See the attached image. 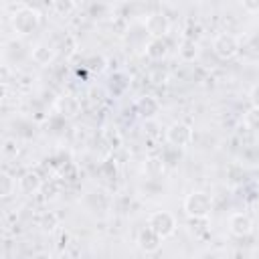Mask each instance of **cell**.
<instances>
[{"label": "cell", "mask_w": 259, "mask_h": 259, "mask_svg": "<svg viewBox=\"0 0 259 259\" xmlns=\"http://www.w3.org/2000/svg\"><path fill=\"white\" fill-rule=\"evenodd\" d=\"M0 182H2L0 194H2V196H10V194H12V188L16 186V180H14V178H12L10 174L2 172V176H0Z\"/></svg>", "instance_id": "cell-15"}, {"label": "cell", "mask_w": 259, "mask_h": 259, "mask_svg": "<svg viewBox=\"0 0 259 259\" xmlns=\"http://www.w3.org/2000/svg\"><path fill=\"white\" fill-rule=\"evenodd\" d=\"M53 49L51 47H47V45H36L32 51H30V57H32V61L36 63V65H49L51 61H53Z\"/></svg>", "instance_id": "cell-11"}, {"label": "cell", "mask_w": 259, "mask_h": 259, "mask_svg": "<svg viewBox=\"0 0 259 259\" xmlns=\"http://www.w3.org/2000/svg\"><path fill=\"white\" fill-rule=\"evenodd\" d=\"M251 103L255 105V109H259V85L251 89Z\"/></svg>", "instance_id": "cell-17"}, {"label": "cell", "mask_w": 259, "mask_h": 259, "mask_svg": "<svg viewBox=\"0 0 259 259\" xmlns=\"http://www.w3.org/2000/svg\"><path fill=\"white\" fill-rule=\"evenodd\" d=\"M162 241H164V239H162L156 231H152L150 227H144V229L140 231V235H138V247H140L144 253H156V251H160Z\"/></svg>", "instance_id": "cell-8"}, {"label": "cell", "mask_w": 259, "mask_h": 259, "mask_svg": "<svg viewBox=\"0 0 259 259\" xmlns=\"http://www.w3.org/2000/svg\"><path fill=\"white\" fill-rule=\"evenodd\" d=\"M196 53H198V51H196V42L190 40V38H184L182 45H180V57H182L184 61H194Z\"/></svg>", "instance_id": "cell-13"}, {"label": "cell", "mask_w": 259, "mask_h": 259, "mask_svg": "<svg viewBox=\"0 0 259 259\" xmlns=\"http://www.w3.org/2000/svg\"><path fill=\"white\" fill-rule=\"evenodd\" d=\"M136 109H138V113H140L142 117L152 119V117H156L158 111H160V101H158L156 97H152V95H144V97H140V99L136 101Z\"/></svg>", "instance_id": "cell-9"}, {"label": "cell", "mask_w": 259, "mask_h": 259, "mask_svg": "<svg viewBox=\"0 0 259 259\" xmlns=\"http://www.w3.org/2000/svg\"><path fill=\"white\" fill-rule=\"evenodd\" d=\"M212 210V198L206 194V192H190L186 198H184V212L188 217H194V219H204L208 217Z\"/></svg>", "instance_id": "cell-1"}, {"label": "cell", "mask_w": 259, "mask_h": 259, "mask_svg": "<svg viewBox=\"0 0 259 259\" xmlns=\"http://www.w3.org/2000/svg\"><path fill=\"white\" fill-rule=\"evenodd\" d=\"M146 170H148V174H150L152 178L160 176V174L164 172V160H162V158H154V160H148V162H146Z\"/></svg>", "instance_id": "cell-14"}, {"label": "cell", "mask_w": 259, "mask_h": 259, "mask_svg": "<svg viewBox=\"0 0 259 259\" xmlns=\"http://www.w3.org/2000/svg\"><path fill=\"white\" fill-rule=\"evenodd\" d=\"M144 28L148 30V34H152V38H162L170 28V20L162 12H152L144 20Z\"/></svg>", "instance_id": "cell-6"}, {"label": "cell", "mask_w": 259, "mask_h": 259, "mask_svg": "<svg viewBox=\"0 0 259 259\" xmlns=\"http://www.w3.org/2000/svg\"><path fill=\"white\" fill-rule=\"evenodd\" d=\"M229 231L235 237H247L253 231V221L245 212H235L229 217Z\"/></svg>", "instance_id": "cell-7"}, {"label": "cell", "mask_w": 259, "mask_h": 259, "mask_svg": "<svg viewBox=\"0 0 259 259\" xmlns=\"http://www.w3.org/2000/svg\"><path fill=\"white\" fill-rule=\"evenodd\" d=\"M85 65H87V69L89 71H97V73H101L103 69H105V59L101 57V55H93V57H89L87 61H85Z\"/></svg>", "instance_id": "cell-16"}, {"label": "cell", "mask_w": 259, "mask_h": 259, "mask_svg": "<svg viewBox=\"0 0 259 259\" xmlns=\"http://www.w3.org/2000/svg\"><path fill=\"white\" fill-rule=\"evenodd\" d=\"M192 140H194V132L184 121H174L166 130V142L174 148H186L192 144Z\"/></svg>", "instance_id": "cell-3"}, {"label": "cell", "mask_w": 259, "mask_h": 259, "mask_svg": "<svg viewBox=\"0 0 259 259\" xmlns=\"http://www.w3.org/2000/svg\"><path fill=\"white\" fill-rule=\"evenodd\" d=\"M148 227L152 231H156L162 239H166V237L174 235V231H176V219L168 210H156V212H152L148 217Z\"/></svg>", "instance_id": "cell-4"}, {"label": "cell", "mask_w": 259, "mask_h": 259, "mask_svg": "<svg viewBox=\"0 0 259 259\" xmlns=\"http://www.w3.org/2000/svg\"><path fill=\"white\" fill-rule=\"evenodd\" d=\"M18 184H20V190H22V192L32 194V192H36V190L40 188V178H38L36 174L28 172V174H24V176L18 180Z\"/></svg>", "instance_id": "cell-12"}, {"label": "cell", "mask_w": 259, "mask_h": 259, "mask_svg": "<svg viewBox=\"0 0 259 259\" xmlns=\"http://www.w3.org/2000/svg\"><path fill=\"white\" fill-rule=\"evenodd\" d=\"M38 24H40V14L34 8H28V6H22L12 16V28L18 34H30L38 28Z\"/></svg>", "instance_id": "cell-2"}, {"label": "cell", "mask_w": 259, "mask_h": 259, "mask_svg": "<svg viewBox=\"0 0 259 259\" xmlns=\"http://www.w3.org/2000/svg\"><path fill=\"white\" fill-rule=\"evenodd\" d=\"M243 8H245V10H259V2H255V4H251V2H243Z\"/></svg>", "instance_id": "cell-18"}, {"label": "cell", "mask_w": 259, "mask_h": 259, "mask_svg": "<svg viewBox=\"0 0 259 259\" xmlns=\"http://www.w3.org/2000/svg\"><path fill=\"white\" fill-rule=\"evenodd\" d=\"M32 259H53V257H51L49 253H36V255H34Z\"/></svg>", "instance_id": "cell-19"}, {"label": "cell", "mask_w": 259, "mask_h": 259, "mask_svg": "<svg viewBox=\"0 0 259 259\" xmlns=\"http://www.w3.org/2000/svg\"><path fill=\"white\" fill-rule=\"evenodd\" d=\"M239 49H241L239 38L235 34H231V32H221L212 42V51L221 59H233L239 53Z\"/></svg>", "instance_id": "cell-5"}, {"label": "cell", "mask_w": 259, "mask_h": 259, "mask_svg": "<svg viewBox=\"0 0 259 259\" xmlns=\"http://www.w3.org/2000/svg\"><path fill=\"white\" fill-rule=\"evenodd\" d=\"M168 51V45L164 38H150L146 42V57L152 61H160Z\"/></svg>", "instance_id": "cell-10"}]
</instances>
